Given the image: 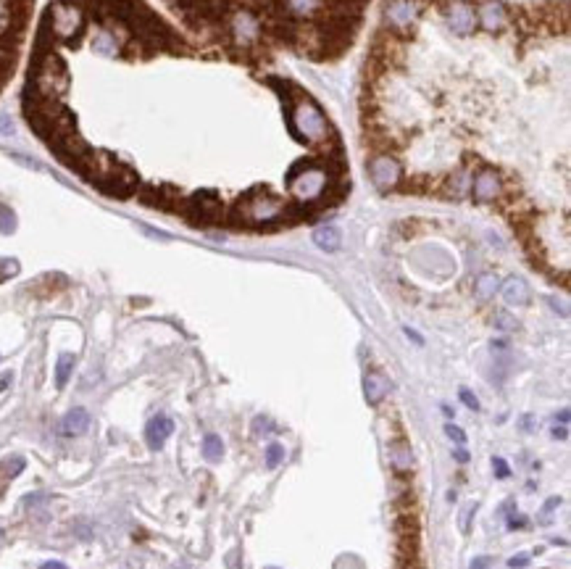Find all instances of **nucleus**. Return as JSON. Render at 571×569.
Returning a JSON list of instances; mask_svg holds the SVG:
<instances>
[{
    "instance_id": "obj_1",
    "label": "nucleus",
    "mask_w": 571,
    "mask_h": 569,
    "mask_svg": "<svg viewBox=\"0 0 571 569\" xmlns=\"http://www.w3.org/2000/svg\"><path fill=\"white\" fill-rule=\"evenodd\" d=\"M284 211L287 206L279 200L277 195H271L269 190H250L240 203L232 211V219L237 225L245 227H266L274 225V222H282L284 219Z\"/></svg>"
},
{
    "instance_id": "obj_2",
    "label": "nucleus",
    "mask_w": 571,
    "mask_h": 569,
    "mask_svg": "<svg viewBox=\"0 0 571 569\" xmlns=\"http://www.w3.org/2000/svg\"><path fill=\"white\" fill-rule=\"evenodd\" d=\"M182 209H185V214L190 216L192 222H198V225H214V222H221V214H224V206H221L219 195L211 193V190L195 193Z\"/></svg>"
},
{
    "instance_id": "obj_3",
    "label": "nucleus",
    "mask_w": 571,
    "mask_h": 569,
    "mask_svg": "<svg viewBox=\"0 0 571 569\" xmlns=\"http://www.w3.org/2000/svg\"><path fill=\"white\" fill-rule=\"evenodd\" d=\"M445 16H448V27L455 34H471L477 27V8L469 0H450Z\"/></svg>"
},
{
    "instance_id": "obj_4",
    "label": "nucleus",
    "mask_w": 571,
    "mask_h": 569,
    "mask_svg": "<svg viewBox=\"0 0 571 569\" xmlns=\"http://www.w3.org/2000/svg\"><path fill=\"white\" fill-rule=\"evenodd\" d=\"M368 172H371V180H374V185L380 187V190H393L397 182H400V177H403V172H400V164H397L393 156H377L374 161H371V166H368Z\"/></svg>"
},
{
    "instance_id": "obj_5",
    "label": "nucleus",
    "mask_w": 571,
    "mask_h": 569,
    "mask_svg": "<svg viewBox=\"0 0 571 569\" xmlns=\"http://www.w3.org/2000/svg\"><path fill=\"white\" fill-rule=\"evenodd\" d=\"M471 190H474V200L487 203V200H495V198H498L500 190H503V185H500V177L492 172V169H482V172H477V177L471 180Z\"/></svg>"
},
{
    "instance_id": "obj_6",
    "label": "nucleus",
    "mask_w": 571,
    "mask_h": 569,
    "mask_svg": "<svg viewBox=\"0 0 571 569\" xmlns=\"http://www.w3.org/2000/svg\"><path fill=\"white\" fill-rule=\"evenodd\" d=\"M416 14H419V6H416V0H393L390 6H387V24L393 27V30H406L411 21L416 19Z\"/></svg>"
},
{
    "instance_id": "obj_7",
    "label": "nucleus",
    "mask_w": 571,
    "mask_h": 569,
    "mask_svg": "<svg viewBox=\"0 0 571 569\" xmlns=\"http://www.w3.org/2000/svg\"><path fill=\"white\" fill-rule=\"evenodd\" d=\"M172 433H174V422L169 420L166 414H158V417H153V420L147 422L145 427V440L147 446L153 451H158L172 437Z\"/></svg>"
},
{
    "instance_id": "obj_8",
    "label": "nucleus",
    "mask_w": 571,
    "mask_h": 569,
    "mask_svg": "<svg viewBox=\"0 0 571 569\" xmlns=\"http://www.w3.org/2000/svg\"><path fill=\"white\" fill-rule=\"evenodd\" d=\"M87 427L90 414L82 406H74L72 411H66V417L61 420V435H66V437H79V435L87 433Z\"/></svg>"
},
{
    "instance_id": "obj_9",
    "label": "nucleus",
    "mask_w": 571,
    "mask_h": 569,
    "mask_svg": "<svg viewBox=\"0 0 571 569\" xmlns=\"http://www.w3.org/2000/svg\"><path fill=\"white\" fill-rule=\"evenodd\" d=\"M500 293H503V300L508 306H527L532 293H529V284L521 280V277H511L500 284Z\"/></svg>"
},
{
    "instance_id": "obj_10",
    "label": "nucleus",
    "mask_w": 571,
    "mask_h": 569,
    "mask_svg": "<svg viewBox=\"0 0 571 569\" xmlns=\"http://www.w3.org/2000/svg\"><path fill=\"white\" fill-rule=\"evenodd\" d=\"M506 19H508L506 16V8L500 3H492V0L482 3V8L477 11V21H482V27L490 32H498L506 24Z\"/></svg>"
},
{
    "instance_id": "obj_11",
    "label": "nucleus",
    "mask_w": 571,
    "mask_h": 569,
    "mask_svg": "<svg viewBox=\"0 0 571 569\" xmlns=\"http://www.w3.org/2000/svg\"><path fill=\"white\" fill-rule=\"evenodd\" d=\"M364 393H366V401L368 404H382L384 395L390 393V380L380 372H368L366 380H364Z\"/></svg>"
},
{
    "instance_id": "obj_12",
    "label": "nucleus",
    "mask_w": 571,
    "mask_h": 569,
    "mask_svg": "<svg viewBox=\"0 0 571 569\" xmlns=\"http://www.w3.org/2000/svg\"><path fill=\"white\" fill-rule=\"evenodd\" d=\"M313 242L322 248V251H337L340 248V242H342V235H340V229L337 227H316L313 229Z\"/></svg>"
},
{
    "instance_id": "obj_13",
    "label": "nucleus",
    "mask_w": 571,
    "mask_h": 569,
    "mask_svg": "<svg viewBox=\"0 0 571 569\" xmlns=\"http://www.w3.org/2000/svg\"><path fill=\"white\" fill-rule=\"evenodd\" d=\"M495 290H500V280L492 274V271H484V274L477 277V282H474V293H477L482 300L492 298V296H495Z\"/></svg>"
},
{
    "instance_id": "obj_14",
    "label": "nucleus",
    "mask_w": 571,
    "mask_h": 569,
    "mask_svg": "<svg viewBox=\"0 0 571 569\" xmlns=\"http://www.w3.org/2000/svg\"><path fill=\"white\" fill-rule=\"evenodd\" d=\"M390 462H393V466L395 469H411V464H413V456H411V448L406 446V443H393L390 446Z\"/></svg>"
},
{
    "instance_id": "obj_15",
    "label": "nucleus",
    "mask_w": 571,
    "mask_h": 569,
    "mask_svg": "<svg viewBox=\"0 0 571 569\" xmlns=\"http://www.w3.org/2000/svg\"><path fill=\"white\" fill-rule=\"evenodd\" d=\"M203 456L205 462H221L224 456V443L219 435H205L203 437Z\"/></svg>"
},
{
    "instance_id": "obj_16",
    "label": "nucleus",
    "mask_w": 571,
    "mask_h": 569,
    "mask_svg": "<svg viewBox=\"0 0 571 569\" xmlns=\"http://www.w3.org/2000/svg\"><path fill=\"white\" fill-rule=\"evenodd\" d=\"M72 369H74V356L72 353H63L59 359V364H56V388H63L69 382Z\"/></svg>"
},
{
    "instance_id": "obj_17",
    "label": "nucleus",
    "mask_w": 571,
    "mask_h": 569,
    "mask_svg": "<svg viewBox=\"0 0 571 569\" xmlns=\"http://www.w3.org/2000/svg\"><path fill=\"white\" fill-rule=\"evenodd\" d=\"M0 466H3V472H6V479H14L16 475H21V472H24L27 462H24L21 456H14V459H8L6 464H0Z\"/></svg>"
},
{
    "instance_id": "obj_18",
    "label": "nucleus",
    "mask_w": 571,
    "mask_h": 569,
    "mask_svg": "<svg viewBox=\"0 0 571 569\" xmlns=\"http://www.w3.org/2000/svg\"><path fill=\"white\" fill-rule=\"evenodd\" d=\"M16 229V216L11 209H6V206H0V232L3 235H11Z\"/></svg>"
},
{
    "instance_id": "obj_19",
    "label": "nucleus",
    "mask_w": 571,
    "mask_h": 569,
    "mask_svg": "<svg viewBox=\"0 0 571 569\" xmlns=\"http://www.w3.org/2000/svg\"><path fill=\"white\" fill-rule=\"evenodd\" d=\"M284 459V448L279 446V443H271V446H266V466L269 469H274V466H279V462Z\"/></svg>"
},
{
    "instance_id": "obj_20",
    "label": "nucleus",
    "mask_w": 571,
    "mask_h": 569,
    "mask_svg": "<svg viewBox=\"0 0 571 569\" xmlns=\"http://www.w3.org/2000/svg\"><path fill=\"white\" fill-rule=\"evenodd\" d=\"M445 435H448L450 440H455L458 446H464V443H466V433H464L461 427H455L453 422H448V424H445Z\"/></svg>"
},
{
    "instance_id": "obj_21",
    "label": "nucleus",
    "mask_w": 571,
    "mask_h": 569,
    "mask_svg": "<svg viewBox=\"0 0 571 569\" xmlns=\"http://www.w3.org/2000/svg\"><path fill=\"white\" fill-rule=\"evenodd\" d=\"M495 327L498 330H516V319L508 316L506 311H500V314H495Z\"/></svg>"
},
{
    "instance_id": "obj_22",
    "label": "nucleus",
    "mask_w": 571,
    "mask_h": 569,
    "mask_svg": "<svg viewBox=\"0 0 571 569\" xmlns=\"http://www.w3.org/2000/svg\"><path fill=\"white\" fill-rule=\"evenodd\" d=\"M16 271H19V264H16V261H11V258L0 261V280H8V277H14Z\"/></svg>"
},
{
    "instance_id": "obj_23",
    "label": "nucleus",
    "mask_w": 571,
    "mask_h": 569,
    "mask_svg": "<svg viewBox=\"0 0 571 569\" xmlns=\"http://www.w3.org/2000/svg\"><path fill=\"white\" fill-rule=\"evenodd\" d=\"M461 401L469 406L471 411H479V401H477V395L471 393V390H466V388H461Z\"/></svg>"
},
{
    "instance_id": "obj_24",
    "label": "nucleus",
    "mask_w": 571,
    "mask_h": 569,
    "mask_svg": "<svg viewBox=\"0 0 571 569\" xmlns=\"http://www.w3.org/2000/svg\"><path fill=\"white\" fill-rule=\"evenodd\" d=\"M492 469H495V477L506 479L508 475H511V469H508V464H506V459H492Z\"/></svg>"
},
{
    "instance_id": "obj_25",
    "label": "nucleus",
    "mask_w": 571,
    "mask_h": 569,
    "mask_svg": "<svg viewBox=\"0 0 571 569\" xmlns=\"http://www.w3.org/2000/svg\"><path fill=\"white\" fill-rule=\"evenodd\" d=\"M561 504V498H550L548 504H545V511H542V517H540V522H550V514L556 511V506Z\"/></svg>"
},
{
    "instance_id": "obj_26",
    "label": "nucleus",
    "mask_w": 571,
    "mask_h": 569,
    "mask_svg": "<svg viewBox=\"0 0 571 569\" xmlns=\"http://www.w3.org/2000/svg\"><path fill=\"white\" fill-rule=\"evenodd\" d=\"M529 564V556H513V559H508V567L511 569H524Z\"/></svg>"
},
{
    "instance_id": "obj_27",
    "label": "nucleus",
    "mask_w": 571,
    "mask_h": 569,
    "mask_svg": "<svg viewBox=\"0 0 571 569\" xmlns=\"http://www.w3.org/2000/svg\"><path fill=\"white\" fill-rule=\"evenodd\" d=\"M471 514H477V506H474V504H469V506H466V514H464V522H461V527H464V532H469V519H471Z\"/></svg>"
},
{
    "instance_id": "obj_28",
    "label": "nucleus",
    "mask_w": 571,
    "mask_h": 569,
    "mask_svg": "<svg viewBox=\"0 0 571 569\" xmlns=\"http://www.w3.org/2000/svg\"><path fill=\"white\" fill-rule=\"evenodd\" d=\"M471 569H490V559H487V556H477V559L471 561Z\"/></svg>"
},
{
    "instance_id": "obj_29",
    "label": "nucleus",
    "mask_w": 571,
    "mask_h": 569,
    "mask_svg": "<svg viewBox=\"0 0 571 569\" xmlns=\"http://www.w3.org/2000/svg\"><path fill=\"white\" fill-rule=\"evenodd\" d=\"M524 524H527V517H511V519H508V527H511V530L524 527Z\"/></svg>"
},
{
    "instance_id": "obj_30",
    "label": "nucleus",
    "mask_w": 571,
    "mask_h": 569,
    "mask_svg": "<svg viewBox=\"0 0 571 569\" xmlns=\"http://www.w3.org/2000/svg\"><path fill=\"white\" fill-rule=\"evenodd\" d=\"M11 380H14V375H11V372H6V375L0 377V393H3V390L11 385Z\"/></svg>"
},
{
    "instance_id": "obj_31",
    "label": "nucleus",
    "mask_w": 571,
    "mask_h": 569,
    "mask_svg": "<svg viewBox=\"0 0 571 569\" xmlns=\"http://www.w3.org/2000/svg\"><path fill=\"white\" fill-rule=\"evenodd\" d=\"M40 569H69L66 564H61V561H45Z\"/></svg>"
},
{
    "instance_id": "obj_32",
    "label": "nucleus",
    "mask_w": 571,
    "mask_h": 569,
    "mask_svg": "<svg viewBox=\"0 0 571 569\" xmlns=\"http://www.w3.org/2000/svg\"><path fill=\"white\" fill-rule=\"evenodd\" d=\"M455 459H458V462H466L469 456H466V451H455Z\"/></svg>"
},
{
    "instance_id": "obj_33",
    "label": "nucleus",
    "mask_w": 571,
    "mask_h": 569,
    "mask_svg": "<svg viewBox=\"0 0 571 569\" xmlns=\"http://www.w3.org/2000/svg\"><path fill=\"white\" fill-rule=\"evenodd\" d=\"M0 538H3V530H0Z\"/></svg>"
}]
</instances>
